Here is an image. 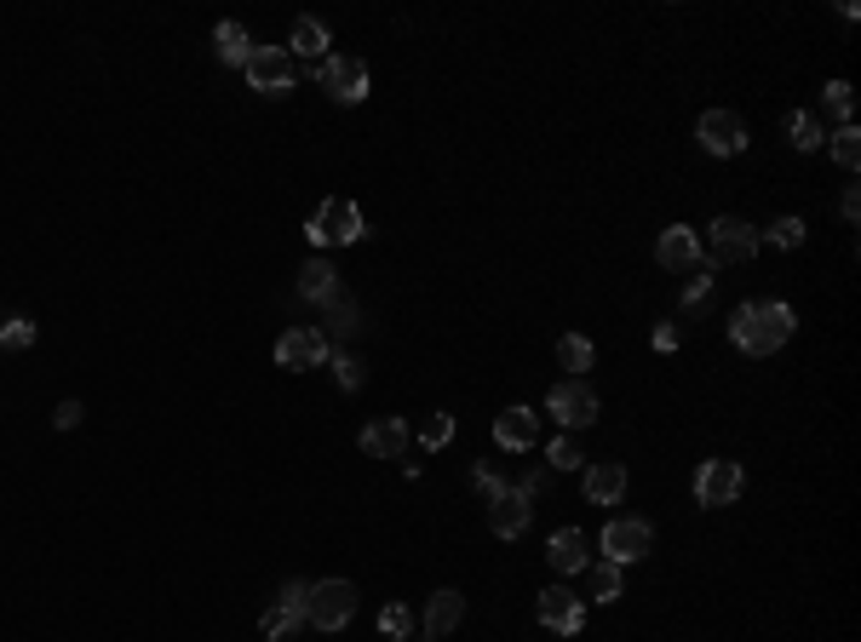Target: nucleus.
I'll use <instances>...</instances> for the list:
<instances>
[{"instance_id": "obj_29", "label": "nucleus", "mask_w": 861, "mask_h": 642, "mask_svg": "<svg viewBox=\"0 0 861 642\" xmlns=\"http://www.w3.org/2000/svg\"><path fill=\"white\" fill-rule=\"evenodd\" d=\"M706 299H713V264L701 259V264L690 270V281H683V311H701Z\"/></svg>"}, {"instance_id": "obj_27", "label": "nucleus", "mask_w": 861, "mask_h": 642, "mask_svg": "<svg viewBox=\"0 0 861 642\" xmlns=\"http://www.w3.org/2000/svg\"><path fill=\"white\" fill-rule=\"evenodd\" d=\"M586 574H592V597H597V602H615V597H620V562H610V556H603V562H586Z\"/></svg>"}, {"instance_id": "obj_35", "label": "nucleus", "mask_w": 861, "mask_h": 642, "mask_svg": "<svg viewBox=\"0 0 861 642\" xmlns=\"http://www.w3.org/2000/svg\"><path fill=\"white\" fill-rule=\"evenodd\" d=\"M821 98H827V110H832V115H839V121L850 126V110H856V98H850V81H827V92H821Z\"/></svg>"}, {"instance_id": "obj_30", "label": "nucleus", "mask_w": 861, "mask_h": 642, "mask_svg": "<svg viewBox=\"0 0 861 642\" xmlns=\"http://www.w3.org/2000/svg\"><path fill=\"white\" fill-rule=\"evenodd\" d=\"M832 161H839L845 172H856V161H861V133H856V126H839V133H832Z\"/></svg>"}, {"instance_id": "obj_38", "label": "nucleus", "mask_w": 861, "mask_h": 642, "mask_svg": "<svg viewBox=\"0 0 861 642\" xmlns=\"http://www.w3.org/2000/svg\"><path fill=\"white\" fill-rule=\"evenodd\" d=\"M81 414H87V407L69 396V402H58V414H53V419H58V430H75V425H81Z\"/></svg>"}, {"instance_id": "obj_4", "label": "nucleus", "mask_w": 861, "mask_h": 642, "mask_svg": "<svg viewBox=\"0 0 861 642\" xmlns=\"http://www.w3.org/2000/svg\"><path fill=\"white\" fill-rule=\"evenodd\" d=\"M311 75L322 81V92L339 98V104H362V98H368V64H362V58L327 53L322 64H311Z\"/></svg>"}, {"instance_id": "obj_22", "label": "nucleus", "mask_w": 861, "mask_h": 642, "mask_svg": "<svg viewBox=\"0 0 861 642\" xmlns=\"http://www.w3.org/2000/svg\"><path fill=\"white\" fill-rule=\"evenodd\" d=\"M620 494H626L620 465H586V499L592 505H620Z\"/></svg>"}, {"instance_id": "obj_7", "label": "nucleus", "mask_w": 861, "mask_h": 642, "mask_svg": "<svg viewBox=\"0 0 861 642\" xmlns=\"http://www.w3.org/2000/svg\"><path fill=\"white\" fill-rule=\"evenodd\" d=\"M741 487H747V476H741L736 459H706L701 476H695V499H701L706 510H724V505L741 499Z\"/></svg>"}, {"instance_id": "obj_36", "label": "nucleus", "mask_w": 861, "mask_h": 642, "mask_svg": "<svg viewBox=\"0 0 861 642\" xmlns=\"http://www.w3.org/2000/svg\"><path fill=\"white\" fill-rule=\"evenodd\" d=\"M448 436H454V414H431L425 430H420V442L425 448H448Z\"/></svg>"}, {"instance_id": "obj_24", "label": "nucleus", "mask_w": 861, "mask_h": 642, "mask_svg": "<svg viewBox=\"0 0 861 642\" xmlns=\"http://www.w3.org/2000/svg\"><path fill=\"white\" fill-rule=\"evenodd\" d=\"M357 327H362L357 304H350L345 293H334V299H327V333H322L327 345H334V339H357Z\"/></svg>"}, {"instance_id": "obj_13", "label": "nucleus", "mask_w": 861, "mask_h": 642, "mask_svg": "<svg viewBox=\"0 0 861 642\" xmlns=\"http://www.w3.org/2000/svg\"><path fill=\"white\" fill-rule=\"evenodd\" d=\"M494 442L505 453H528L540 442V414H535V407H505V414L494 419Z\"/></svg>"}, {"instance_id": "obj_40", "label": "nucleus", "mask_w": 861, "mask_h": 642, "mask_svg": "<svg viewBox=\"0 0 861 642\" xmlns=\"http://www.w3.org/2000/svg\"><path fill=\"white\" fill-rule=\"evenodd\" d=\"M655 350H678V327H655Z\"/></svg>"}, {"instance_id": "obj_20", "label": "nucleus", "mask_w": 861, "mask_h": 642, "mask_svg": "<svg viewBox=\"0 0 861 642\" xmlns=\"http://www.w3.org/2000/svg\"><path fill=\"white\" fill-rule=\"evenodd\" d=\"M327 46H334L327 23L299 18V23H293V35H288V58H311V64H322V58H327Z\"/></svg>"}, {"instance_id": "obj_19", "label": "nucleus", "mask_w": 861, "mask_h": 642, "mask_svg": "<svg viewBox=\"0 0 861 642\" xmlns=\"http://www.w3.org/2000/svg\"><path fill=\"white\" fill-rule=\"evenodd\" d=\"M489 528H494L500 539H517V533L528 528V494H517V487H505V494L489 505Z\"/></svg>"}, {"instance_id": "obj_5", "label": "nucleus", "mask_w": 861, "mask_h": 642, "mask_svg": "<svg viewBox=\"0 0 861 642\" xmlns=\"http://www.w3.org/2000/svg\"><path fill=\"white\" fill-rule=\"evenodd\" d=\"M242 75H247L253 92H270V98L293 92V58H288V46H253V58H247Z\"/></svg>"}, {"instance_id": "obj_21", "label": "nucleus", "mask_w": 861, "mask_h": 642, "mask_svg": "<svg viewBox=\"0 0 861 642\" xmlns=\"http://www.w3.org/2000/svg\"><path fill=\"white\" fill-rule=\"evenodd\" d=\"M339 293V270L327 264V259H311L305 270H299V299H311V304H327Z\"/></svg>"}, {"instance_id": "obj_37", "label": "nucleus", "mask_w": 861, "mask_h": 642, "mask_svg": "<svg viewBox=\"0 0 861 642\" xmlns=\"http://www.w3.org/2000/svg\"><path fill=\"white\" fill-rule=\"evenodd\" d=\"M471 482H477V494H483L489 505H494V499L505 494V487H512V482H505V476H500L494 465H477V471H471Z\"/></svg>"}, {"instance_id": "obj_8", "label": "nucleus", "mask_w": 861, "mask_h": 642, "mask_svg": "<svg viewBox=\"0 0 861 642\" xmlns=\"http://www.w3.org/2000/svg\"><path fill=\"white\" fill-rule=\"evenodd\" d=\"M546 407H551V419L563 425V430H586V425L597 419V391H592V384H580V379L551 384Z\"/></svg>"}, {"instance_id": "obj_18", "label": "nucleus", "mask_w": 861, "mask_h": 642, "mask_svg": "<svg viewBox=\"0 0 861 642\" xmlns=\"http://www.w3.org/2000/svg\"><path fill=\"white\" fill-rule=\"evenodd\" d=\"M362 453H373V459H409V425H402V419H373L362 430Z\"/></svg>"}, {"instance_id": "obj_28", "label": "nucleus", "mask_w": 861, "mask_h": 642, "mask_svg": "<svg viewBox=\"0 0 861 642\" xmlns=\"http://www.w3.org/2000/svg\"><path fill=\"white\" fill-rule=\"evenodd\" d=\"M764 241H770V247H781V252L804 247V218H793V213H787V218H775V224L764 229V236H758V247H764Z\"/></svg>"}, {"instance_id": "obj_11", "label": "nucleus", "mask_w": 861, "mask_h": 642, "mask_svg": "<svg viewBox=\"0 0 861 642\" xmlns=\"http://www.w3.org/2000/svg\"><path fill=\"white\" fill-rule=\"evenodd\" d=\"M535 620H540L546 631H563V637H574L580 626H586V602H580L574 590L551 585V590H540V602H535Z\"/></svg>"}, {"instance_id": "obj_3", "label": "nucleus", "mask_w": 861, "mask_h": 642, "mask_svg": "<svg viewBox=\"0 0 861 642\" xmlns=\"http://www.w3.org/2000/svg\"><path fill=\"white\" fill-rule=\"evenodd\" d=\"M350 620H357V585H350V579H322V585H311V597H305V626H316V631H345Z\"/></svg>"}, {"instance_id": "obj_33", "label": "nucleus", "mask_w": 861, "mask_h": 642, "mask_svg": "<svg viewBox=\"0 0 861 642\" xmlns=\"http://www.w3.org/2000/svg\"><path fill=\"white\" fill-rule=\"evenodd\" d=\"M35 345V322L30 316H12L7 327H0V350H30Z\"/></svg>"}, {"instance_id": "obj_12", "label": "nucleus", "mask_w": 861, "mask_h": 642, "mask_svg": "<svg viewBox=\"0 0 861 642\" xmlns=\"http://www.w3.org/2000/svg\"><path fill=\"white\" fill-rule=\"evenodd\" d=\"M649 545H655V533H649V522H631V517H620V522H610L603 528V556L610 562H644L649 556Z\"/></svg>"}, {"instance_id": "obj_31", "label": "nucleus", "mask_w": 861, "mask_h": 642, "mask_svg": "<svg viewBox=\"0 0 861 642\" xmlns=\"http://www.w3.org/2000/svg\"><path fill=\"white\" fill-rule=\"evenodd\" d=\"M327 362H334V373H339V384H345V391H362V379H368L362 356H350V350H334V356H327Z\"/></svg>"}, {"instance_id": "obj_2", "label": "nucleus", "mask_w": 861, "mask_h": 642, "mask_svg": "<svg viewBox=\"0 0 861 642\" xmlns=\"http://www.w3.org/2000/svg\"><path fill=\"white\" fill-rule=\"evenodd\" d=\"M305 236L316 241V247H350V241H362L368 236V218H362V207L357 201H322V207L305 218Z\"/></svg>"}, {"instance_id": "obj_17", "label": "nucleus", "mask_w": 861, "mask_h": 642, "mask_svg": "<svg viewBox=\"0 0 861 642\" xmlns=\"http://www.w3.org/2000/svg\"><path fill=\"white\" fill-rule=\"evenodd\" d=\"M460 620H466V597H460V590H454V585L431 590V602H425V637H448Z\"/></svg>"}, {"instance_id": "obj_23", "label": "nucleus", "mask_w": 861, "mask_h": 642, "mask_svg": "<svg viewBox=\"0 0 861 642\" xmlns=\"http://www.w3.org/2000/svg\"><path fill=\"white\" fill-rule=\"evenodd\" d=\"M213 53L231 64V69H247V58H253V41H247V30L242 23H219L213 30Z\"/></svg>"}, {"instance_id": "obj_34", "label": "nucleus", "mask_w": 861, "mask_h": 642, "mask_svg": "<svg viewBox=\"0 0 861 642\" xmlns=\"http://www.w3.org/2000/svg\"><path fill=\"white\" fill-rule=\"evenodd\" d=\"M379 631H385V637H414V613L402 608V602L379 608Z\"/></svg>"}, {"instance_id": "obj_14", "label": "nucleus", "mask_w": 861, "mask_h": 642, "mask_svg": "<svg viewBox=\"0 0 861 642\" xmlns=\"http://www.w3.org/2000/svg\"><path fill=\"white\" fill-rule=\"evenodd\" d=\"M695 133H701V144L713 149V156H741V149H747V126L729 110H706Z\"/></svg>"}, {"instance_id": "obj_10", "label": "nucleus", "mask_w": 861, "mask_h": 642, "mask_svg": "<svg viewBox=\"0 0 861 642\" xmlns=\"http://www.w3.org/2000/svg\"><path fill=\"white\" fill-rule=\"evenodd\" d=\"M305 597H311V585H305V579H288V585H282V597H276V608H265L259 631H265L270 642L293 637L299 626H305Z\"/></svg>"}, {"instance_id": "obj_9", "label": "nucleus", "mask_w": 861, "mask_h": 642, "mask_svg": "<svg viewBox=\"0 0 861 642\" xmlns=\"http://www.w3.org/2000/svg\"><path fill=\"white\" fill-rule=\"evenodd\" d=\"M758 252V229L747 224V218H713V259L706 264H747Z\"/></svg>"}, {"instance_id": "obj_1", "label": "nucleus", "mask_w": 861, "mask_h": 642, "mask_svg": "<svg viewBox=\"0 0 861 642\" xmlns=\"http://www.w3.org/2000/svg\"><path fill=\"white\" fill-rule=\"evenodd\" d=\"M793 304H781V299H758V304H741L736 316H729V339H736V350L747 356H770L793 339Z\"/></svg>"}, {"instance_id": "obj_6", "label": "nucleus", "mask_w": 861, "mask_h": 642, "mask_svg": "<svg viewBox=\"0 0 861 642\" xmlns=\"http://www.w3.org/2000/svg\"><path fill=\"white\" fill-rule=\"evenodd\" d=\"M327 356H334V345L322 339V327H288L282 339H276V368H288V373L322 368Z\"/></svg>"}, {"instance_id": "obj_32", "label": "nucleus", "mask_w": 861, "mask_h": 642, "mask_svg": "<svg viewBox=\"0 0 861 642\" xmlns=\"http://www.w3.org/2000/svg\"><path fill=\"white\" fill-rule=\"evenodd\" d=\"M551 471H586V453H580L574 436H557L551 442Z\"/></svg>"}, {"instance_id": "obj_26", "label": "nucleus", "mask_w": 861, "mask_h": 642, "mask_svg": "<svg viewBox=\"0 0 861 642\" xmlns=\"http://www.w3.org/2000/svg\"><path fill=\"white\" fill-rule=\"evenodd\" d=\"M557 362L569 373H586L597 362V350H592V339H580V333H563V339H557Z\"/></svg>"}, {"instance_id": "obj_25", "label": "nucleus", "mask_w": 861, "mask_h": 642, "mask_svg": "<svg viewBox=\"0 0 861 642\" xmlns=\"http://www.w3.org/2000/svg\"><path fill=\"white\" fill-rule=\"evenodd\" d=\"M787 138H793V149H804V156H809V149H821V144H827L821 121L809 115V110H793V115H787Z\"/></svg>"}, {"instance_id": "obj_16", "label": "nucleus", "mask_w": 861, "mask_h": 642, "mask_svg": "<svg viewBox=\"0 0 861 642\" xmlns=\"http://www.w3.org/2000/svg\"><path fill=\"white\" fill-rule=\"evenodd\" d=\"M546 562H551L557 574H580V568L592 562L586 533H580V528H557V533H551V545H546Z\"/></svg>"}, {"instance_id": "obj_39", "label": "nucleus", "mask_w": 861, "mask_h": 642, "mask_svg": "<svg viewBox=\"0 0 861 642\" xmlns=\"http://www.w3.org/2000/svg\"><path fill=\"white\" fill-rule=\"evenodd\" d=\"M839 213H845V224H856V218H861V195H856V190H845V201H839Z\"/></svg>"}, {"instance_id": "obj_41", "label": "nucleus", "mask_w": 861, "mask_h": 642, "mask_svg": "<svg viewBox=\"0 0 861 642\" xmlns=\"http://www.w3.org/2000/svg\"><path fill=\"white\" fill-rule=\"evenodd\" d=\"M420 642H437V637H420Z\"/></svg>"}, {"instance_id": "obj_15", "label": "nucleus", "mask_w": 861, "mask_h": 642, "mask_svg": "<svg viewBox=\"0 0 861 642\" xmlns=\"http://www.w3.org/2000/svg\"><path fill=\"white\" fill-rule=\"evenodd\" d=\"M655 259H661L667 270H678V275H690L706 252H701V241H695V229L690 224H672V229H661V241H655Z\"/></svg>"}]
</instances>
